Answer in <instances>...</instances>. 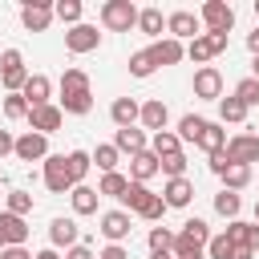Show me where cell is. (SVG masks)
<instances>
[{
  "label": "cell",
  "mask_w": 259,
  "mask_h": 259,
  "mask_svg": "<svg viewBox=\"0 0 259 259\" xmlns=\"http://www.w3.org/2000/svg\"><path fill=\"white\" fill-rule=\"evenodd\" d=\"M206 243H210V227H206L202 219H186L182 231L174 235V255H178V259H202Z\"/></svg>",
  "instance_id": "cell-1"
},
{
  "label": "cell",
  "mask_w": 259,
  "mask_h": 259,
  "mask_svg": "<svg viewBox=\"0 0 259 259\" xmlns=\"http://www.w3.org/2000/svg\"><path fill=\"white\" fill-rule=\"evenodd\" d=\"M101 24H105L109 32H130V28L138 24V8H134L130 0H105V4H101Z\"/></svg>",
  "instance_id": "cell-2"
},
{
  "label": "cell",
  "mask_w": 259,
  "mask_h": 259,
  "mask_svg": "<svg viewBox=\"0 0 259 259\" xmlns=\"http://www.w3.org/2000/svg\"><path fill=\"white\" fill-rule=\"evenodd\" d=\"M28 77H32V73L24 69V57H20L16 49H4V53H0V81H4V89H8V93H20Z\"/></svg>",
  "instance_id": "cell-3"
},
{
  "label": "cell",
  "mask_w": 259,
  "mask_h": 259,
  "mask_svg": "<svg viewBox=\"0 0 259 259\" xmlns=\"http://www.w3.org/2000/svg\"><path fill=\"white\" fill-rule=\"evenodd\" d=\"M198 20L206 24V32H231L235 28V8L227 4V0H206L202 4V12H198Z\"/></svg>",
  "instance_id": "cell-4"
},
{
  "label": "cell",
  "mask_w": 259,
  "mask_h": 259,
  "mask_svg": "<svg viewBox=\"0 0 259 259\" xmlns=\"http://www.w3.org/2000/svg\"><path fill=\"white\" fill-rule=\"evenodd\" d=\"M223 49H227V36H223V32H198V36L186 45V57H190L194 65H206V61L219 57Z\"/></svg>",
  "instance_id": "cell-5"
},
{
  "label": "cell",
  "mask_w": 259,
  "mask_h": 259,
  "mask_svg": "<svg viewBox=\"0 0 259 259\" xmlns=\"http://www.w3.org/2000/svg\"><path fill=\"white\" fill-rule=\"evenodd\" d=\"M45 186H49L53 194H69V190H73V178H69L65 154H49V158H45Z\"/></svg>",
  "instance_id": "cell-6"
},
{
  "label": "cell",
  "mask_w": 259,
  "mask_h": 259,
  "mask_svg": "<svg viewBox=\"0 0 259 259\" xmlns=\"http://www.w3.org/2000/svg\"><path fill=\"white\" fill-rule=\"evenodd\" d=\"M194 97H202V101H223V73H219L214 65H202V69L194 73Z\"/></svg>",
  "instance_id": "cell-7"
},
{
  "label": "cell",
  "mask_w": 259,
  "mask_h": 259,
  "mask_svg": "<svg viewBox=\"0 0 259 259\" xmlns=\"http://www.w3.org/2000/svg\"><path fill=\"white\" fill-rule=\"evenodd\" d=\"M227 162H239V166L259 162V138H255V134H235V138L227 142Z\"/></svg>",
  "instance_id": "cell-8"
},
{
  "label": "cell",
  "mask_w": 259,
  "mask_h": 259,
  "mask_svg": "<svg viewBox=\"0 0 259 259\" xmlns=\"http://www.w3.org/2000/svg\"><path fill=\"white\" fill-rule=\"evenodd\" d=\"M97 45H101V32H97L93 24H73V28L65 32V49L77 53V57H81V53H93Z\"/></svg>",
  "instance_id": "cell-9"
},
{
  "label": "cell",
  "mask_w": 259,
  "mask_h": 259,
  "mask_svg": "<svg viewBox=\"0 0 259 259\" xmlns=\"http://www.w3.org/2000/svg\"><path fill=\"white\" fill-rule=\"evenodd\" d=\"M61 121H65V109H61V105H53V101H49V105L28 109V125H32L36 134H45V138H49L53 130H61Z\"/></svg>",
  "instance_id": "cell-10"
},
{
  "label": "cell",
  "mask_w": 259,
  "mask_h": 259,
  "mask_svg": "<svg viewBox=\"0 0 259 259\" xmlns=\"http://www.w3.org/2000/svg\"><path fill=\"white\" fill-rule=\"evenodd\" d=\"M16 158H20V162H45V158H49V138L36 134V130L20 134V138H16Z\"/></svg>",
  "instance_id": "cell-11"
},
{
  "label": "cell",
  "mask_w": 259,
  "mask_h": 259,
  "mask_svg": "<svg viewBox=\"0 0 259 259\" xmlns=\"http://www.w3.org/2000/svg\"><path fill=\"white\" fill-rule=\"evenodd\" d=\"M166 28H170V36H174V40H182V36H190V40H194V36H198V28H202V20H198L190 8H178V12H170V16H166Z\"/></svg>",
  "instance_id": "cell-12"
},
{
  "label": "cell",
  "mask_w": 259,
  "mask_h": 259,
  "mask_svg": "<svg viewBox=\"0 0 259 259\" xmlns=\"http://www.w3.org/2000/svg\"><path fill=\"white\" fill-rule=\"evenodd\" d=\"M20 20H24V28H28V32H45V28L53 24V4L32 0V4H24V8H20Z\"/></svg>",
  "instance_id": "cell-13"
},
{
  "label": "cell",
  "mask_w": 259,
  "mask_h": 259,
  "mask_svg": "<svg viewBox=\"0 0 259 259\" xmlns=\"http://www.w3.org/2000/svg\"><path fill=\"white\" fill-rule=\"evenodd\" d=\"M49 93H53V81H49L45 73H32V77L24 81V89H20V97L28 101V109H36V105H49Z\"/></svg>",
  "instance_id": "cell-14"
},
{
  "label": "cell",
  "mask_w": 259,
  "mask_h": 259,
  "mask_svg": "<svg viewBox=\"0 0 259 259\" xmlns=\"http://www.w3.org/2000/svg\"><path fill=\"white\" fill-rule=\"evenodd\" d=\"M146 130H154V134H162L166 130V121H170V109H166V101L162 97H150V101H142V117H138Z\"/></svg>",
  "instance_id": "cell-15"
},
{
  "label": "cell",
  "mask_w": 259,
  "mask_h": 259,
  "mask_svg": "<svg viewBox=\"0 0 259 259\" xmlns=\"http://www.w3.org/2000/svg\"><path fill=\"white\" fill-rule=\"evenodd\" d=\"M158 170H162V158H158L154 150H142V154L130 158V182H146V178H154Z\"/></svg>",
  "instance_id": "cell-16"
},
{
  "label": "cell",
  "mask_w": 259,
  "mask_h": 259,
  "mask_svg": "<svg viewBox=\"0 0 259 259\" xmlns=\"http://www.w3.org/2000/svg\"><path fill=\"white\" fill-rule=\"evenodd\" d=\"M101 235H105L109 243L130 239V214H125V210H105V214H101Z\"/></svg>",
  "instance_id": "cell-17"
},
{
  "label": "cell",
  "mask_w": 259,
  "mask_h": 259,
  "mask_svg": "<svg viewBox=\"0 0 259 259\" xmlns=\"http://www.w3.org/2000/svg\"><path fill=\"white\" fill-rule=\"evenodd\" d=\"M227 239H231L235 247H251V251H259V223H243V219H235V223H227Z\"/></svg>",
  "instance_id": "cell-18"
},
{
  "label": "cell",
  "mask_w": 259,
  "mask_h": 259,
  "mask_svg": "<svg viewBox=\"0 0 259 259\" xmlns=\"http://www.w3.org/2000/svg\"><path fill=\"white\" fill-rule=\"evenodd\" d=\"M150 57H154V65H178L186 57V49H182V40L166 36V40H154L150 45Z\"/></svg>",
  "instance_id": "cell-19"
},
{
  "label": "cell",
  "mask_w": 259,
  "mask_h": 259,
  "mask_svg": "<svg viewBox=\"0 0 259 259\" xmlns=\"http://www.w3.org/2000/svg\"><path fill=\"white\" fill-rule=\"evenodd\" d=\"M109 117H113V125H117V130H130V125L142 117V105H138L134 97H117V101L109 105Z\"/></svg>",
  "instance_id": "cell-20"
},
{
  "label": "cell",
  "mask_w": 259,
  "mask_h": 259,
  "mask_svg": "<svg viewBox=\"0 0 259 259\" xmlns=\"http://www.w3.org/2000/svg\"><path fill=\"white\" fill-rule=\"evenodd\" d=\"M77 235H81V231H77L73 219H53V223H49V243H53V247H77Z\"/></svg>",
  "instance_id": "cell-21"
},
{
  "label": "cell",
  "mask_w": 259,
  "mask_h": 259,
  "mask_svg": "<svg viewBox=\"0 0 259 259\" xmlns=\"http://www.w3.org/2000/svg\"><path fill=\"white\" fill-rule=\"evenodd\" d=\"M113 146H117V154H130V158L142 154V150H150V146H146V134L134 130V125H130V130H117V134H113Z\"/></svg>",
  "instance_id": "cell-22"
},
{
  "label": "cell",
  "mask_w": 259,
  "mask_h": 259,
  "mask_svg": "<svg viewBox=\"0 0 259 259\" xmlns=\"http://www.w3.org/2000/svg\"><path fill=\"white\" fill-rule=\"evenodd\" d=\"M162 198H166V206H190V198H194L190 178H170L166 190H162Z\"/></svg>",
  "instance_id": "cell-23"
},
{
  "label": "cell",
  "mask_w": 259,
  "mask_h": 259,
  "mask_svg": "<svg viewBox=\"0 0 259 259\" xmlns=\"http://www.w3.org/2000/svg\"><path fill=\"white\" fill-rule=\"evenodd\" d=\"M0 231H4V243L8 247H24V239H28V227H24V219L20 214H0Z\"/></svg>",
  "instance_id": "cell-24"
},
{
  "label": "cell",
  "mask_w": 259,
  "mask_h": 259,
  "mask_svg": "<svg viewBox=\"0 0 259 259\" xmlns=\"http://www.w3.org/2000/svg\"><path fill=\"white\" fill-rule=\"evenodd\" d=\"M69 198H73V210H77V214H97V198H101V194H97L93 186L81 182V186L69 190Z\"/></svg>",
  "instance_id": "cell-25"
},
{
  "label": "cell",
  "mask_w": 259,
  "mask_h": 259,
  "mask_svg": "<svg viewBox=\"0 0 259 259\" xmlns=\"http://www.w3.org/2000/svg\"><path fill=\"white\" fill-rule=\"evenodd\" d=\"M73 93H93L89 89V73H81V69H65L61 73V97H73Z\"/></svg>",
  "instance_id": "cell-26"
},
{
  "label": "cell",
  "mask_w": 259,
  "mask_h": 259,
  "mask_svg": "<svg viewBox=\"0 0 259 259\" xmlns=\"http://www.w3.org/2000/svg\"><path fill=\"white\" fill-rule=\"evenodd\" d=\"M227 142H231V138H227V130H223V125H214V121H206V130H202V138H198V146H202L206 154H223V150H227Z\"/></svg>",
  "instance_id": "cell-27"
},
{
  "label": "cell",
  "mask_w": 259,
  "mask_h": 259,
  "mask_svg": "<svg viewBox=\"0 0 259 259\" xmlns=\"http://www.w3.org/2000/svg\"><path fill=\"white\" fill-rule=\"evenodd\" d=\"M150 150H154L158 158H174V154H182V138L170 134V130H162V134L150 138Z\"/></svg>",
  "instance_id": "cell-28"
},
{
  "label": "cell",
  "mask_w": 259,
  "mask_h": 259,
  "mask_svg": "<svg viewBox=\"0 0 259 259\" xmlns=\"http://www.w3.org/2000/svg\"><path fill=\"white\" fill-rule=\"evenodd\" d=\"M138 28L146 32V36H162V28H166V16H162V8H142L138 12Z\"/></svg>",
  "instance_id": "cell-29"
},
{
  "label": "cell",
  "mask_w": 259,
  "mask_h": 259,
  "mask_svg": "<svg viewBox=\"0 0 259 259\" xmlns=\"http://www.w3.org/2000/svg\"><path fill=\"white\" fill-rule=\"evenodd\" d=\"M65 166H69V178H73V186H81V178L89 174V166H93V154H85V150H73V154H65Z\"/></svg>",
  "instance_id": "cell-30"
},
{
  "label": "cell",
  "mask_w": 259,
  "mask_h": 259,
  "mask_svg": "<svg viewBox=\"0 0 259 259\" xmlns=\"http://www.w3.org/2000/svg\"><path fill=\"white\" fill-rule=\"evenodd\" d=\"M247 182H251V166H239V162H231V166L223 170V190H235V194H239Z\"/></svg>",
  "instance_id": "cell-31"
},
{
  "label": "cell",
  "mask_w": 259,
  "mask_h": 259,
  "mask_svg": "<svg viewBox=\"0 0 259 259\" xmlns=\"http://www.w3.org/2000/svg\"><path fill=\"white\" fill-rule=\"evenodd\" d=\"M219 117H223V125H227V121H231V125H239V121L247 117V105L231 93V97H223V101H219Z\"/></svg>",
  "instance_id": "cell-32"
},
{
  "label": "cell",
  "mask_w": 259,
  "mask_h": 259,
  "mask_svg": "<svg viewBox=\"0 0 259 259\" xmlns=\"http://www.w3.org/2000/svg\"><path fill=\"white\" fill-rule=\"evenodd\" d=\"M202 130H206V117H198V113H186V117L178 121V138H182V142H194V146H198Z\"/></svg>",
  "instance_id": "cell-33"
},
{
  "label": "cell",
  "mask_w": 259,
  "mask_h": 259,
  "mask_svg": "<svg viewBox=\"0 0 259 259\" xmlns=\"http://www.w3.org/2000/svg\"><path fill=\"white\" fill-rule=\"evenodd\" d=\"M125 190H130V178H125V174H117V170H113V174H101L97 194H109V198H117V202H121V194H125Z\"/></svg>",
  "instance_id": "cell-34"
},
{
  "label": "cell",
  "mask_w": 259,
  "mask_h": 259,
  "mask_svg": "<svg viewBox=\"0 0 259 259\" xmlns=\"http://www.w3.org/2000/svg\"><path fill=\"white\" fill-rule=\"evenodd\" d=\"M239 206H243V202H239V194H235V190H219V194H214V210H219L223 219H231V223H235V219H239Z\"/></svg>",
  "instance_id": "cell-35"
},
{
  "label": "cell",
  "mask_w": 259,
  "mask_h": 259,
  "mask_svg": "<svg viewBox=\"0 0 259 259\" xmlns=\"http://www.w3.org/2000/svg\"><path fill=\"white\" fill-rule=\"evenodd\" d=\"M150 255H166V251H174V231H166V227H150Z\"/></svg>",
  "instance_id": "cell-36"
},
{
  "label": "cell",
  "mask_w": 259,
  "mask_h": 259,
  "mask_svg": "<svg viewBox=\"0 0 259 259\" xmlns=\"http://www.w3.org/2000/svg\"><path fill=\"white\" fill-rule=\"evenodd\" d=\"M53 16L65 20V24H81V0H57L53 4Z\"/></svg>",
  "instance_id": "cell-37"
},
{
  "label": "cell",
  "mask_w": 259,
  "mask_h": 259,
  "mask_svg": "<svg viewBox=\"0 0 259 259\" xmlns=\"http://www.w3.org/2000/svg\"><path fill=\"white\" fill-rule=\"evenodd\" d=\"M93 162H97L101 174H113V170H117V146H113V142H109V146H97V150H93Z\"/></svg>",
  "instance_id": "cell-38"
},
{
  "label": "cell",
  "mask_w": 259,
  "mask_h": 259,
  "mask_svg": "<svg viewBox=\"0 0 259 259\" xmlns=\"http://www.w3.org/2000/svg\"><path fill=\"white\" fill-rule=\"evenodd\" d=\"M134 214H142L146 223H158V219L166 214V198H162V194H150V198H146V202H142Z\"/></svg>",
  "instance_id": "cell-39"
},
{
  "label": "cell",
  "mask_w": 259,
  "mask_h": 259,
  "mask_svg": "<svg viewBox=\"0 0 259 259\" xmlns=\"http://www.w3.org/2000/svg\"><path fill=\"white\" fill-rule=\"evenodd\" d=\"M235 97H239L247 109H251V105H259V81H255V77H243V81L235 85Z\"/></svg>",
  "instance_id": "cell-40"
},
{
  "label": "cell",
  "mask_w": 259,
  "mask_h": 259,
  "mask_svg": "<svg viewBox=\"0 0 259 259\" xmlns=\"http://www.w3.org/2000/svg\"><path fill=\"white\" fill-rule=\"evenodd\" d=\"M154 69H158V65H154L150 49H142V53H134V57H130V73H134V77H150Z\"/></svg>",
  "instance_id": "cell-41"
},
{
  "label": "cell",
  "mask_w": 259,
  "mask_h": 259,
  "mask_svg": "<svg viewBox=\"0 0 259 259\" xmlns=\"http://www.w3.org/2000/svg\"><path fill=\"white\" fill-rule=\"evenodd\" d=\"M150 194H154V190H150V186H146V182H130V190H125V194H121V202H125V206H130V210H138V206H142V202H146V198H150Z\"/></svg>",
  "instance_id": "cell-42"
},
{
  "label": "cell",
  "mask_w": 259,
  "mask_h": 259,
  "mask_svg": "<svg viewBox=\"0 0 259 259\" xmlns=\"http://www.w3.org/2000/svg\"><path fill=\"white\" fill-rule=\"evenodd\" d=\"M231 251H235V243L227 239V231L223 235H210V243H206V255L210 259H231Z\"/></svg>",
  "instance_id": "cell-43"
},
{
  "label": "cell",
  "mask_w": 259,
  "mask_h": 259,
  "mask_svg": "<svg viewBox=\"0 0 259 259\" xmlns=\"http://www.w3.org/2000/svg\"><path fill=\"white\" fill-rule=\"evenodd\" d=\"M4 117H8V121H16V117H28V101H24L20 93H8V97H4Z\"/></svg>",
  "instance_id": "cell-44"
},
{
  "label": "cell",
  "mask_w": 259,
  "mask_h": 259,
  "mask_svg": "<svg viewBox=\"0 0 259 259\" xmlns=\"http://www.w3.org/2000/svg\"><path fill=\"white\" fill-rule=\"evenodd\" d=\"M28 210H32V194H28V190H12V194H8V214H20V219H24Z\"/></svg>",
  "instance_id": "cell-45"
},
{
  "label": "cell",
  "mask_w": 259,
  "mask_h": 259,
  "mask_svg": "<svg viewBox=\"0 0 259 259\" xmlns=\"http://www.w3.org/2000/svg\"><path fill=\"white\" fill-rule=\"evenodd\" d=\"M162 174H166V178H186V154L162 158Z\"/></svg>",
  "instance_id": "cell-46"
},
{
  "label": "cell",
  "mask_w": 259,
  "mask_h": 259,
  "mask_svg": "<svg viewBox=\"0 0 259 259\" xmlns=\"http://www.w3.org/2000/svg\"><path fill=\"white\" fill-rule=\"evenodd\" d=\"M97 259H130V251H125L121 243H109V247H105V251H101Z\"/></svg>",
  "instance_id": "cell-47"
},
{
  "label": "cell",
  "mask_w": 259,
  "mask_h": 259,
  "mask_svg": "<svg viewBox=\"0 0 259 259\" xmlns=\"http://www.w3.org/2000/svg\"><path fill=\"white\" fill-rule=\"evenodd\" d=\"M4 154H16V138L8 134V130H0V158Z\"/></svg>",
  "instance_id": "cell-48"
},
{
  "label": "cell",
  "mask_w": 259,
  "mask_h": 259,
  "mask_svg": "<svg viewBox=\"0 0 259 259\" xmlns=\"http://www.w3.org/2000/svg\"><path fill=\"white\" fill-rule=\"evenodd\" d=\"M65 259H97V255H93L85 243H77V247H69V251H65Z\"/></svg>",
  "instance_id": "cell-49"
},
{
  "label": "cell",
  "mask_w": 259,
  "mask_h": 259,
  "mask_svg": "<svg viewBox=\"0 0 259 259\" xmlns=\"http://www.w3.org/2000/svg\"><path fill=\"white\" fill-rule=\"evenodd\" d=\"M227 166H231V162H227V150H223V154H210V170H214L219 178H223V170H227Z\"/></svg>",
  "instance_id": "cell-50"
},
{
  "label": "cell",
  "mask_w": 259,
  "mask_h": 259,
  "mask_svg": "<svg viewBox=\"0 0 259 259\" xmlns=\"http://www.w3.org/2000/svg\"><path fill=\"white\" fill-rule=\"evenodd\" d=\"M0 259H36V255H28L24 247H4V251H0Z\"/></svg>",
  "instance_id": "cell-51"
},
{
  "label": "cell",
  "mask_w": 259,
  "mask_h": 259,
  "mask_svg": "<svg viewBox=\"0 0 259 259\" xmlns=\"http://www.w3.org/2000/svg\"><path fill=\"white\" fill-rule=\"evenodd\" d=\"M247 49L259 57V28H255V32H247Z\"/></svg>",
  "instance_id": "cell-52"
},
{
  "label": "cell",
  "mask_w": 259,
  "mask_h": 259,
  "mask_svg": "<svg viewBox=\"0 0 259 259\" xmlns=\"http://www.w3.org/2000/svg\"><path fill=\"white\" fill-rule=\"evenodd\" d=\"M251 255H255L251 247H235V251H231V259H251Z\"/></svg>",
  "instance_id": "cell-53"
},
{
  "label": "cell",
  "mask_w": 259,
  "mask_h": 259,
  "mask_svg": "<svg viewBox=\"0 0 259 259\" xmlns=\"http://www.w3.org/2000/svg\"><path fill=\"white\" fill-rule=\"evenodd\" d=\"M36 259H61V255H57V247H45V251H36Z\"/></svg>",
  "instance_id": "cell-54"
},
{
  "label": "cell",
  "mask_w": 259,
  "mask_h": 259,
  "mask_svg": "<svg viewBox=\"0 0 259 259\" xmlns=\"http://www.w3.org/2000/svg\"><path fill=\"white\" fill-rule=\"evenodd\" d=\"M251 69H255V73H251V77H255V81H259V57H255V65H251Z\"/></svg>",
  "instance_id": "cell-55"
},
{
  "label": "cell",
  "mask_w": 259,
  "mask_h": 259,
  "mask_svg": "<svg viewBox=\"0 0 259 259\" xmlns=\"http://www.w3.org/2000/svg\"><path fill=\"white\" fill-rule=\"evenodd\" d=\"M150 259H174V255H170V251H166V255H150Z\"/></svg>",
  "instance_id": "cell-56"
},
{
  "label": "cell",
  "mask_w": 259,
  "mask_h": 259,
  "mask_svg": "<svg viewBox=\"0 0 259 259\" xmlns=\"http://www.w3.org/2000/svg\"><path fill=\"white\" fill-rule=\"evenodd\" d=\"M4 247H8V243H4V231H0V251H4Z\"/></svg>",
  "instance_id": "cell-57"
},
{
  "label": "cell",
  "mask_w": 259,
  "mask_h": 259,
  "mask_svg": "<svg viewBox=\"0 0 259 259\" xmlns=\"http://www.w3.org/2000/svg\"><path fill=\"white\" fill-rule=\"evenodd\" d=\"M4 182H8V178H4V170H0V186H4Z\"/></svg>",
  "instance_id": "cell-58"
},
{
  "label": "cell",
  "mask_w": 259,
  "mask_h": 259,
  "mask_svg": "<svg viewBox=\"0 0 259 259\" xmlns=\"http://www.w3.org/2000/svg\"><path fill=\"white\" fill-rule=\"evenodd\" d=\"M255 223H259V202H255Z\"/></svg>",
  "instance_id": "cell-59"
},
{
  "label": "cell",
  "mask_w": 259,
  "mask_h": 259,
  "mask_svg": "<svg viewBox=\"0 0 259 259\" xmlns=\"http://www.w3.org/2000/svg\"><path fill=\"white\" fill-rule=\"evenodd\" d=\"M255 16H259V0H255Z\"/></svg>",
  "instance_id": "cell-60"
},
{
  "label": "cell",
  "mask_w": 259,
  "mask_h": 259,
  "mask_svg": "<svg viewBox=\"0 0 259 259\" xmlns=\"http://www.w3.org/2000/svg\"><path fill=\"white\" fill-rule=\"evenodd\" d=\"M174 259H178V255H174Z\"/></svg>",
  "instance_id": "cell-61"
}]
</instances>
